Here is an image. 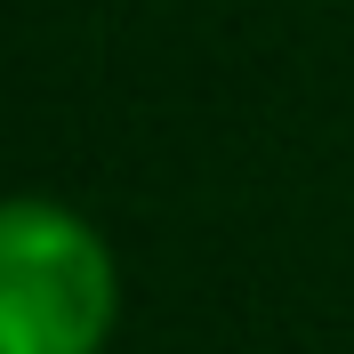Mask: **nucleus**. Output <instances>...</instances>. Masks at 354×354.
I'll return each mask as SVG.
<instances>
[{
    "label": "nucleus",
    "mask_w": 354,
    "mask_h": 354,
    "mask_svg": "<svg viewBox=\"0 0 354 354\" xmlns=\"http://www.w3.org/2000/svg\"><path fill=\"white\" fill-rule=\"evenodd\" d=\"M121 314L105 234L65 201H0V354H97Z\"/></svg>",
    "instance_id": "f257e3e1"
}]
</instances>
